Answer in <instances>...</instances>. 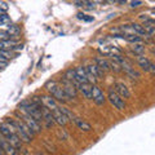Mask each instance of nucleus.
Listing matches in <instances>:
<instances>
[{
    "mask_svg": "<svg viewBox=\"0 0 155 155\" xmlns=\"http://www.w3.org/2000/svg\"><path fill=\"white\" fill-rule=\"evenodd\" d=\"M7 122L13 127V129L16 130L17 136L19 137V140H21L22 142L30 143L32 141V137L35 136V133H34L31 129H28L27 125L23 122H21V120H16V119H8Z\"/></svg>",
    "mask_w": 155,
    "mask_h": 155,
    "instance_id": "1",
    "label": "nucleus"
},
{
    "mask_svg": "<svg viewBox=\"0 0 155 155\" xmlns=\"http://www.w3.org/2000/svg\"><path fill=\"white\" fill-rule=\"evenodd\" d=\"M0 133H2L4 137H5L7 141L11 145H13L16 149H21L22 141L19 140V137L16 133V130L13 129V127L8 122H4V123L0 124Z\"/></svg>",
    "mask_w": 155,
    "mask_h": 155,
    "instance_id": "2",
    "label": "nucleus"
},
{
    "mask_svg": "<svg viewBox=\"0 0 155 155\" xmlns=\"http://www.w3.org/2000/svg\"><path fill=\"white\" fill-rule=\"evenodd\" d=\"M45 88L51 93V96L53 97V98H54L56 101H58V102H66V101H69L64 88H62V85H60L57 81H54V80L48 81V83L45 84Z\"/></svg>",
    "mask_w": 155,
    "mask_h": 155,
    "instance_id": "3",
    "label": "nucleus"
},
{
    "mask_svg": "<svg viewBox=\"0 0 155 155\" xmlns=\"http://www.w3.org/2000/svg\"><path fill=\"white\" fill-rule=\"evenodd\" d=\"M18 116L22 119L21 122L25 123V124L27 125V128H28V129H31L35 134L39 133V132L41 130V127H40V124H39V122H36V120L34 119V118H31L30 115H27V114H25V113H22L21 115H18Z\"/></svg>",
    "mask_w": 155,
    "mask_h": 155,
    "instance_id": "4",
    "label": "nucleus"
},
{
    "mask_svg": "<svg viewBox=\"0 0 155 155\" xmlns=\"http://www.w3.org/2000/svg\"><path fill=\"white\" fill-rule=\"evenodd\" d=\"M107 98H109V101H110V104L113 105L115 109H118V110H124V109H125V102H124L123 97H120L115 91L109 89V96H107Z\"/></svg>",
    "mask_w": 155,
    "mask_h": 155,
    "instance_id": "5",
    "label": "nucleus"
},
{
    "mask_svg": "<svg viewBox=\"0 0 155 155\" xmlns=\"http://www.w3.org/2000/svg\"><path fill=\"white\" fill-rule=\"evenodd\" d=\"M80 83H89V78L87 74L85 67L78 66L75 69V87H78Z\"/></svg>",
    "mask_w": 155,
    "mask_h": 155,
    "instance_id": "6",
    "label": "nucleus"
},
{
    "mask_svg": "<svg viewBox=\"0 0 155 155\" xmlns=\"http://www.w3.org/2000/svg\"><path fill=\"white\" fill-rule=\"evenodd\" d=\"M85 70H87V74H88V78H89V83H91V80L96 81V79H98V78L104 76V71L101 70L96 64L88 65V66L85 67Z\"/></svg>",
    "mask_w": 155,
    "mask_h": 155,
    "instance_id": "7",
    "label": "nucleus"
},
{
    "mask_svg": "<svg viewBox=\"0 0 155 155\" xmlns=\"http://www.w3.org/2000/svg\"><path fill=\"white\" fill-rule=\"evenodd\" d=\"M0 149H2L3 153H5L7 155H18V150L14 147L13 145L9 143L2 133H0Z\"/></svg>",
    "mask_w": 155,
    "mask_h": 155,
    "instance_id": "8",
    "label": "nucleus"
},
{
    "mask_svg": "<svg viewBox=\"0 0 155 155\" xmlns=\"http://www.w3.org/2000/svg\"><path fill=\"white\" fill-rule=\"evenodd\" d=\"M92 100L94 101V104L96 105H104L105 104V94H104V92L101 91L100 87H97V85H93V88H92Z\"/></svg>",
    "mask_w": 155,
    "mask_h": 155,
    "instance_id": "9",
    "label": "nucleus"
},
{
    "mask_svg": "<svg viewBox=\"0 0 155 155\" xmlns=\"http://www.w3.org/2000/svg\"><path fill=\"white\" fill-rule=\"evenodd\" d=\"M62 88H64V91H65V93H66V96H67V98H76L78 97V89H76V87L71 83V81H69V80H66V79H64V85H62Z\"/></svg>",
    "mask_w": 155,
    "mask_h": 155,
    "instance_id": "10",
    "label": "nucleus"
},
{
    "mask_svg": "<svg viewBox=\"0 0 155 155\" xmlns=\"http://www.w3.org/2000/svg\"><path fill=\"white\" fill-rule=\"evenodd\" d=\"M141 21L143 22L142 27L145 28V31L147 32V35H155V21L149 17H145V16H141Z\"/></svg>",
    "mask_w": 155,
    "mask_h": 155,
    "instance_id": "11",
    "label": "nucleus"
},
{
    "mask_svg": "<svg viewBox=\"0 0 155 155\" xmlns=\"http://www.w3.org/2000/svg\"><path fill=\"white\" fill-rule=\"evenodd\" d=\"M41 115H43V122L45 123L48 128H51L54 124V118H53L52 111L48 107H45V106H41Z\"/></svg>",
    "mask_w": 155,
    "mask_h": 155,
    "instance_id": "12",
    "label": "nucleus"
},
{
    "mask_svg": "<svg viewBox=\"0 0 155 155\" xmlns=\"http://www.w3.org/2000/svg\"><path fill=\"white\" fill-rule=\"evenodd\" d=\"M114 88H115V92L120 97H124V98H129V97H130V92H129V89L127 88V85H125L124 83H120V81H118V83L114 84Z\"/></svg>",
    "mask_w": 155,
    "mask_h": 155,
    "instance_id": "13",
    "label": "nucleus"
},
{
    "mask_svg": "<svg viewBox=\"0 0 155 155\" xmlns=\"http://www.w3.org/2000/svg\"><path fill=\"white\" fill-rule=\"evenodd\" d=\"M40 98H41V104H43V106H45V107H48L51 111L56 110V109L58 107L57 101H56L54 98H53L52 96H41Z\"/></svg>",
    "mask_w": 155,
    "mask_h": 155,
    "instance_id": "14",
    "label": "nucleus"
},
{
    "mask_svg": "<svg viewBox=\"0 0 155 155\" xmlns=\"http://www.w3.org/2000/svg\"><path fill=\"white\" fill-rule=\"evenodd\" d=\"M52 114H53V118H54V123H57V124L65 125L67 122H69V119H67L66 116L62 114V111L60 110V106H58L56 110H53V111H52Z\"/></svg>",
    "mask_w": 155,
    "mask_h": 155,
    "instance_id": "15",
    "label": "nucleus"
},
{
    "mask_svg": "<svg viewBox=\"0 0 155 155\" xmlns=\"http://www.w3.org/2000/svg\"><path fill=\"white\" fill-rule=\"evenodd\" d=\"M92 88H93V85L91 83H80L76 87V89H79L83 93V96L88 100H92Z\"/></svg>",
    "mask_w": 155,
    "mask_h": 155,
    "instance_id": "16",
    "label": "nucleus"
},
{
    "mask_svg": "<svg viewBox=\"0 0 155 155\" xmlns=\"http://www.w3.org/2000/svg\"><path fill=\"white\" fill-rule=\"evenodd\" d=\"M75 124H76V127L79 128L80 130H84V132H89V130H92V125L87 122V120L84 119H81V118H78V116H75L74 120H72Z\"/></svg>",
    "mask_w": 155,
    "mask_h": 155,
    "instance_id": "17",
    "label": "nucleus"
},
{
    "mask_svg": "<svg viewBox=\"0 0 155 155\" xmlns=\"http://www.w3.org/2000/svg\"><path fill=\"white\" fill-rule=\"evenodd\" d=\"M17 40H13V39H9V40H4L0 41V51H11L14 49V47H17Z\"/></svg>",
    "mask_w": 155,
    "mask_h": 155,
    "instance_id": "18",
    "label": "nucleus"
},
{
    "mask_svg": "<svg viewBox=\"0 0 155 155\" xmlns=\"http://www.w3.org/2000/svg\"><path fill=\"white\" fill-rule=\"evenodd\" d=\"M137 61H138V65H140V67H141L142 70L149 71L150 65H151V61H150L147 57H145V56H142V54H141V56H138Z\"/></svg>",
    "mask_w": 155,
    "mask_h": 155,
    "instance_id": "19",
    "label": "nucleus"
},
{
    "mask_svg": "<svg viewBox=\"0 0 155 155\" xmlns=\"http://www.w3.org/2000/svg\"><path fill=\"white\" fill-rule=\"evenodd\" d=\"M94 64L98 66L104 72L107 71V70H110V64H109V61H106L105 58H102V57H97L96 60H94Z\"/></svg>",
    "mask_w": 155,
    "mask_h": 155,
    "instance_id": "20",
    "label": "nucleus"
},
{
    "mask_svg": "<svg viewBox=\"0 0 155 155\" xmlns=\"http://www.w3.org/2000/svg\"><path fill=\"white\" fill-rule=\"evenodd\" d=\"M130 26H132L133 28V32L136 34V35H138V36H149L147 35V32L145 31V28L142 27V25H140V23H130Z\"/></svg>",
    "mask_w": 155,
    "mask_h": 155,
    "instance_id": "21",
    "label": "nucleus"
},
{
    "mask_svg": "<svg viewBox=\"0 0 155 155\" xmlns=\"http://www.w3.org/2000/svg\"><path fill=\"white\" fill-rule=\"evenodd\" d=\"M7 31L9 32V35L12 38H17L19 34H21V28H19V26H17V25H9Z\"/></svg>",
    "mask_w": 155,
    "mask_h": 155,
    "instance_id": "22",
    "label": "nucleus"
},
{
    "mask_svg": "<svg viewBox=\"0 0 155 155\" xmlns=\"http://www.w3.org/2000/svg\"><path fill=\"white\" fill-rule=\"evenodd\" d=\"M60 110L62 111V114H64V115H65V116H66V118L69 119V120H71V122H72V120H74L75 115L72 114L71 111H70L69 109H67V107H62V106H60Z\"/></svg>",
    "mask_w": 155,
    "mask_h": 155,
    "instance_id": "23",
    "label": "nucleus"
},
{
    "mask_svg": "<svg viewBox=\"0 0 155 155\" xmlns=\"http://www.w3.org/2000/svg\"><path fill=\"white\" fill-rule=\"evenodd\" d=\"M109 64H110V69H111V70H114L115 72H120V71H122V66H120V64H119L118 61L111 60Z\"/></svg>",
    "mask_w": 155,
    "mask_h": 155,
    "instance_id": "24",
    "label": "nucleus"
},
{
    "mask_svg": "<svg viewBox=\"0 0 155 155\" xmlns=\"http://www.w3.org/2000/svg\"><path fill=\"white\" fill-rule=\"evenodd\" d=\"M133 52H134V53H137L138 56H141L142 53L145 52V48H143V45L138 44V43H136V44L133 45Z\"/></svg>",
    "mask_w": 155,
    "mask_h": 155,
    "instance_id": "25",
    "label": "nucleus"
},
{
    "mask_svg": "<svg viewBox=\"0 0 155 155\" xmlns=\"http://www.w3.org/2000/svg\"><path fill=\"white\" fill-rule=\"evenodd\" d=\"M12 39V36L9 35V32L5 30V31H0V41H4V40H9Z\"/></svg>",
    "mask_w": 155,
    "mask_h": 155,
    "instance_id": "26",
    "label": "nucleus"
},
{
    "mask_svg": "<svg viewBox=\"0 0 155 155\" xmlns=\"http://www.w3.org/2000/svg\"><path fill=\"white\" fill-rule=\"evenodd\" d=\"M11 22V18H9L7 14H0V25H5V23Z\"/></svg>",
    "mask_w": 155,
    "mask_h": 155,
    "instance_id": "27",
    "label": "nucleus"
},
{
    "mask_svg": "<svg viewBox=\"0 0 155 155\" xmlns=\"http://www.w3.org/2000/svg\"><path fill=\"white\" fill-rule=\"evenodd\" d=\"M8 66V60H5V58L0 57V69H5V67Z\"/></svg>",
    "mask_w": 155,
    "mask_h": 155,
    "instance_id": "28",
    "label": "nucleus"
},
{
    "mask_svg": "<svg viewBox=\"0 0 155 155\" xmlns=\"http://www.w3.org/2000/svg\"><path fill=\"white\" fill-rule=\"evenodd\" d=\"M78 18L79 19H84V21H92V17H87L85 14H83V13H78Z\"/></svg>",
    "mask_w": 155,
    "mask_h": 155,
    "instance_id": "29",
    "label": "nucleus"
},
{
    "mask_svg": "<svg viewBox=\"0 0 155 155\" xmlns=\"http://www.w3.org/2000/svg\"><path fill=\"white\" fill-rule=\"evenodd\" d=\"M138 5H141V0H133V2H130V7L132 8H136Z\"/></svg>",
    "mask_w": 155,
    "mask_h": 155,
    "instance_id": "30",
    "label": "nucleus"
},
{
    "mask_svg": "<svg viewBox=\"0 0 155 155\" xmlns=\"http://www.w3.org/2000/svg\"><path fill=\"white\" fill-rule=\"evenodd\" d=\"M0 11H3V12H7L8 11V5H7L5 3L0 2Z\"/></svg>",
    "mask_w": 155,
    "mask_h": 155,
    "instance_id": "31",
    "label": "nucleus"
},
{
    "mask_svg": "<svg viewBox=\"0 0 155 155\" xmlns=\"http://www.w3.org/2000/svg\"><path fill=\"white\" fill-rule=\"evenodd\" d=\"M149 72H151V74H153V75L155 74V64H153V62H151V65H150V69H149Z\"/></svg>",
    "mask_w": 155,
    "mask_h": 155,
    "instance_id": "32",
    "label": "nucleus"
},
{
    "mask_svg": "<svg viewBox=\"0 0 155 155\" xmlns=\"http://www.w3.org/2000/svg\"><path fill=\"white\" fill-rule=\"evenodd\" d=\"M127 2H128V0H118V2H116V3H119V4H125Z\"/></svg>",
    "mask_w": 155,
    "mask_h": 155,
    "instance_id": "33",
    "label": "nucleus"
},
{
    "mask_svg": "<svg viewBox=\"0 0 155 155\" xmlns=\"http://www.w3.org/2000/svg\"><path fill=\"white\" fill-rule=\"evenodd\" d=\"M106 2H109V3H116L118 0H106Z\"/></svg>",
    "mask_w": 155,
    "mask_h": 155,
    "instance_id": "34",
    "label": "nucleus"
},
{
    "mask_svg": "<svg viewBox=\"0 0 155 155\" xmlns=\"http://www.w3.org/2000/svg\"><path fill=\"white\" fill-rule=\"evenodd\" d=\"M153 52H154V53H155V49H153Z\"/></svg>",
    "mask_w": 155,
    "mask_h": 155,
    "instance_id": "35",
    "label": "nucleus"
},
{
    "mask_svg": "<svg viewBox=\"0 0 155 155\" xmlns=\"http://www.w3.org/2000/svg\"><path fill=\"white\" fill-rule=\"evenodd\" d=\"M0 155H2V154H0Z\"/></svg>",
    "mask_w": 155,
    "mask_h": 155,
    "instance_id": "36",
    "label": "nucleus"
}]
</instances>
